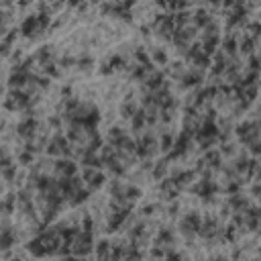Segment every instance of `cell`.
Returning a JSON list of instances; mask_svg holds the SVG:
<instances>
[{"mask_svg":"<svg viewBox=\"0 0 261 261\" xmlns=\"http://www.w3.org/2000/svg\"><path fill=\"white\" fill-rule=\"evenodd\" d=\"M82 177H84L86 186H88L92 192L100 190V188L108 181V175H106L102 169H96V167H82Z\"/></svg>","mask_w":261,"mask_h":261,"instance_id":"cell-3","label":"cell"},{"mask_svg":"<svg viewBox=\"0 0 261 261\" xmlns=\"http://www.w3.org/2000/svg\"><path fill=\"white\" fill-rule=\"evenodd\" d=\"M249 194H251V198H253V200H257V202L261 204V181H255V184H251V188H249Z\"/></svg>","mask_w":261,"mask_h":261,"instance_id":"cell-23","label":"cell"},{"mask_svg":"<svg viewBox=\"0 0 261 261\" xmlns=\"http://www.w3.org/2000/svg\"><path fill=\"white\" fill-rule=\"evenodd\" d=\"M18 31H20V35H22V37H27V39H31L35 33L43 31V29H41V22H39V14L35 12V14L24 16V20H22V22H20V27H18Z\"/></svg>","mask_w":261,"mask_h":261,"instance_id":"cell-8","label":"cell"},{"mask_svg":"<svg viewBox=\"0 0 261 261\" xmlns=\"http://www.w3.org/2000/svg\"><path fill=\"white\" fill-rule=\"evenodd\" d=\"M41 73L49 75L51 80H57V77L63 75V69H61V65H59L57 61H49V63H45V65L41 67Z\"/></svg>","mask_w":261,"mask_h":261,"instance_id":"cell-18","label":"cell"},{"mask_svg":"<svg viewBox=\"0 0 261 261\" xmlns=\"http://www.w3.org/2000/svg\"><path fill=\"white\" fill-rule=\"evenodd\" d=\"M226 202H228V206H230L232 210H245V208L251 204V200H249L245 194H241V192L230 194V196L226 198Z\"/></svg>","mask_w":261,"mask_h":261,"instance_id":"cell-15","label":"cell"},{"mask_svg":"<svg viewBox=\"0 0 261 261\" xmlns=\"http://www.w3.org/2000/svg\"><path fill=\"white\" fill-rule=\"evenodd\" d=\"M126 137H128V130L122 124H110L106 130V143H110L114 147H120Z\"/></svg>","mask_w":261,"mask_h":261,"instance_id":"cell-12","label":"cell"},{"mask_svg":"<svg viewBox=\"0 0 261 261\" xmlns=\"http://www.w3.org/2000/svg\"><path fill=\"white\" fill-rule=\"evenodd\" d=\"M212 12H214V10H210L208 6H198V8H194V10H192V24H196V27L202 31L204 27H208V24L214 20Z\"/></svg>","mask_w":261,"mask_h":261,"instance_id":"cell-6","label":"cell"},{"mask_svg":"<svg viewBox=\"0 0 261 261\" xmlns=\"http://www.w3.org/2000/svg\"><path fill=\"white\" fill-rule=\"evenodd\" d=\"M247 151H249L251 157H255V159L261 161V139H257V141H253L251 145H247Z\"/></svg>","mask_w":261,"mask_h":261,"instance_id":"cell-22","label":"cell"},{"mask_svg":"<svg viewBox=\"0 0 261 261\" xmlns=\"http://www.w3.org/2000/svg\"><path fill=\"white\" fill-rule=\"evenodd\" d=\"M173 22H175V29H184V27H188V24L192 22V8L173 12Z\"/></svg>","mask_w":261,"mask_h":261,"instance_id":"cell-17","label":"cell"},{"mask_svg":"<svg viewBox=\"0 0 261 261\" xmlns=\"http://www.w3.org/2000/svg\"><path fill=\"white\" fill-rule=\"evenodd\" d=\"M77 173V161L73 157H55V165H53V175L61 177V175H75Z\"/></svg>","mask_w":261,"mask_h":261,"instance_id":"cell-4","label":"cell"},{"mask_svg":"<svg viewBox=\"0 0 261 261\" xmlns=\"http://www.w3.org/2000/svg\"><path fill=\"white\" fill-rule=\"evenodd\" d=\"M257 43H259V41H257L251 33H247V31L241 29V33H239V55H241V57L253 55L255 49H257Z\"/></svg>","mask_w":261,"mask_h":261,"instance_id":"cell-5","label":"cell"},{"mask_svg":"<svg viewBox=\"0 0 261 261\" xmlns=\"http://www.w3.org/2000/svg\"><path fill=\"white\" fill-rule=\"evenodd\" d=\"M259 20H261V10H259Z\"/></svg>","mask_w":261,"mask_h":261,"instance_id":"cell-25","label":"cell"},{"mask_svg":"<svg viewBox=\"0 0 261 261\" xmlns=\"http://www.w3.org/2000/svg\"><path fill=\"white\" fill-rule=\"evenodd\" d=\"M94 232L80 228L75 241H73V255L75 257H92L94 255Z\"/></svg>","mask_w":261,"mask_h":261,"instance_id":"cell-1","label":"cell"},{"mask_svg":"<svg viewBox=\"0 0 261 261\" xmlns=\"http://www.w3.org/2000/svg\"><path fill=\"white\" fill-rule=\"evenodd\" d=\"M124 196H126V200L128 202H137V200H141V196H143V190L139 188V184H126L124 186Z\"/></svg>","mask_w":261,"mask_h":261,"instance_id":"cell-19","label":"cell"},{"mask_svg":"<svg viewBox=\"0 0 261 261\" xmlns=\"http://www.w3.org/2000/svg\"><path fill=\"white\" fill-rule=\"evenodd\" d=\"M218 149H220V153H222V157H224V159H232V157L241 151V147H239V141H237V139H234V141L230 139V141L220 143V145H218Z\"/></svg>","mask_w":261,"mask_h":261,"instance_id":"cell-16","label":"cell"},{"mask_svg":"<svg viewBox=\"0 0 261 261\" xmlns=\"http://www.w3.org/2000/svg\"><path fill=\"white\" fill-rule=\"evenodd\" d=\"M39 128H41V124H39L37 116H22V118L18 120V124L14 126V135H16L18 139H22V141H27V139H37Z\"/></svg>","mask_w":261,"mask_h":261,"instance_id":"cell-2","label":"cell"},{"mask_svg":"<svg viewBox=\"0 0 261 261\" xmlns=\"http://www.w3.org/2000/svg\"><path fill=\"white\" fill-rule=\"evenodd\" d=\"M163 71H165V75H167L169 80L177 82V80L188 71V61H186V59H173V61H169V63L163 67Z\"/></svg>","mask_w":261,"mask_h":261,"instance_id":"cell-10","label":"cell"},{"mask_svg":"<svg viewBox=\"0 0 261 261\" xmlns=\"http://www.w3.org/2000/svg\"><path fill=\"white\" fill-rule=\"evenodd\" d=\"M253 177H255V181H261V163L259 161H257V165L253 169Z\"/></svg>","mask_w":261,"mask_h":261,"instance_id":"cell-24","label":"cell"},{"mask_svg":"<svg viewBox=\"0 0 261 261\" xmlns=\"http://www.w3.org/2000/svg\"><path fill=\"white\" fill-rule=\"evenodd\" d=\"M2 212H4V216H10L12 212H16V194H4Z\"/></svg>","mask_w":261,"mask_h":261,"instance_id":"cell-20","label":"cell"},{"mask_svg":"<svg viewBox=\"0 0 261 261\" xmlns=\"http://www.w3.org/2000/svg\"><path fill=\"white\" fill-rule=\"evenodd\" d=\"M94 257H98V259H108L110 257V239L98 237V241L94 243Z\"/></svg>","mask_w":261,"mask_h":261,"instance_id":"cell-14","label":"cell"},{"mask_svg":"<svg viewBox=\"0 0 261 261\" xmlns=\"http://www.w3.org/2000/svg\"><path fill=\"white\" fill-rule=\"evenodd\" d=\"M151 179L153 181H159V179H163V177H167L169 175V161L163 157V159H159V161H155V165H153V169H151Z\"/></svg>","mask_w":261,"mask_h":261,"instance_id":"cell-13","label":"cell"},{"mask_svg":"<svg viewBox=\"0 0 261 261\" xmlns=\"http://www.w3.org/2000/svg\"><path fill=\"white\" fill-rule=\"evenodd\" d=\"M220 49L232 57V55H239V33L237 31H226L224 37H220Z\"/></svg>","mask_w":261,"mask_h":261,"instance_id":"cell-7","label":"cell"},{"mask_svg":"<svg viewBox=\"0 0 261 261\" xmlns=\"http://www.w3.org/2000/svg\"><path fill=\"white\" fill-rule=\"evenodd\" d=\"M55 49H57L55 45H47V43H45V45H41V47L33 53V57H35V61L43 67V65L49 63V61H57V51H55Z\"/></svg>","mask_w":261,"mask_h":261,"instance_id":"cell-9","label":"cell"},{"mask_svg":"<svg viewBox=\"0 0 261 261\" xmlns=\"http://www.w3.org/2000/svg\"><path fill=\"white\" fill-rule=\"evenodd\" d=\"M63 116L59 114V112H55V114H49V118H47V124H49V128L51 130H63Z\"/></svg>","mask_w":261,"mask_h":261,"instance_id":"cell-21","label":"cell"},{"mask_svg":"<svg viewBox=\"0 0 261 261\" xmlns=\"http://www.w3.org/2000/svg\"><path fill=\"white\" fill-rule=\"evenodd\" d=\"M149 57H151V61L155 63V65H167L171 59H169V53H167V49L163 47V45H159V43H151L149 47Z\"/></svg>","mask_w":261,"mask_h":261,"instance_id":"cell-11","label":"cell"}]
</instances>
